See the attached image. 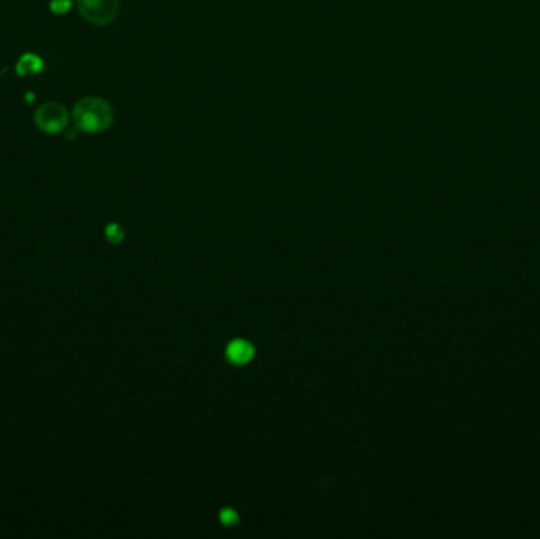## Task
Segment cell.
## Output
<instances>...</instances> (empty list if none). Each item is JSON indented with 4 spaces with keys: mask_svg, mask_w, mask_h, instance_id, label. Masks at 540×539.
Here are the masks:
<instances>
[{
    "mask_svg": "<svg viewBox=\"0 0 540 539\" xmlns=\"http://www.w3.org/2000/svg\"><path fill=\"white\" fill-rule=\"evenodd\" d=\"M220 522L226 527L236 525L237 522H239V514H237L236 509L225 508V509L220 511Z\"/></svg>",
    "mask_w": 540,
    "mask_h": 539,
    "instance_id": "cell-7",
    "label": "cell"
},
{
    "mask_svg": "<svg viewBox=\"0 0 540 539\" xmlns=\"http://www.w3.org/2000/svg\"><path fill=\"white\" fill-rule=\"evenodd\" d=\"M106 237L107 241L112 242V244H117V242H121L123 239V230L122 226L118 223H111L106 226Z\"/></svg>",
    "mask_w": 540,
    "mask_h": 539,
    "instance_id": "cell-6",
    "label": "cell"
},
{
    "mask_svg": "<svg viewBox=\"0 0 540 539\" xmlns=\"http://www.w3.org/2000/svg\"><path fill=\"white\" fill-rule=\"evenodd\" d=\"M73 122L76 130L84 133H101L114 122V111L100 96H85L73 108Z\"/></svg>",
    "mask_w": 540,
    "mask_h": 539,
    "instance_id": "cell-1",
    "label": "cell"
},
{
    "mask_svg": "<svg viewBox=\"0 0 540 539\" xmlns=\"http://www.w3.org/2000/svg\"><path fill=\"white\" fill-rule=\"evenodd\" d=\"M79 14L87 23L103 27L111 24L118 14V0H76Z\"/></svg>",
    "mask_w": 540,
    "mask_h": 539,
    "instance_id": "cell-2",
    "label": "cell"
},
{
    "mask_svg": "<svg viewBox=\"0 0 540 539\" xmlns=\"http://www.w3.org/2000/svg\"><path fill=\"white\" fill-rule=\"evenodd\" d=\"M226 356H228V359L232 364L245 365L255 358V347L248 340L237 338V340H232L228 347H226Z\"/></svg>",
    "mask_w": 540,
    "mask_h": 539,
    "instance_id": "cell-4",
    "label": "cell"
},
{
    "mask_svg": "<svg viewBox=\"0 0 540 539\" xmlns=\"http://www.w3.org/2000/svg\"><path fill=\"white\" fill-rule=\"evenodd\" d=\"M72 0H52L51 2V12L56 14H65L72 8Z\"/></svg>",
    "mask_w": 540,
    "mask_h": 539,
    "instance_id": "cell-8",
    "label": "cell"
},
{
    "mask_svg": "<svg viewBox=\"0 0 540 539\" xmlns=\"http://www.w3.org/2000/svg\"><path fill=\"white\" fill-rule=\"evenodd\" d=\"M35 125L48 134H57L63 132L68 125V111L62 103L48 101L35 111Z\"/></svg>",
    "mask_w": 540,
    "mask_h": 539,
    "instance_id": "cell-3",
    "label": "cell"
},
{
    "mask_svg": "<svg viewBox=\"0 0 540 539\" xmlns=\"http://www.w3.org/2000/svg\"><path fill=\"white\" fill-rule=\"evenodd\" d=\"M43 70V61L35 56V54L27 52L24 56L19 57L18 63H16V73L19 77H29V74H37Z\"/></svg>",
    "mask_w": 540,
    "mask_h": 539,
    "instance_id": "cell-5",
    "label": "cell"
}]
</instances>
